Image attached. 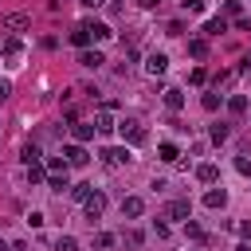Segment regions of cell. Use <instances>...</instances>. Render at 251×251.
I'll return each mask as SVG.
<instances>
[{
    "mask_svg": "<svg viewBox=\"0 0 251 251\" xmlns=\"http://www.w3.org/2000/svg\"><path fill=\"white\" fill-rule=\"evenodd\" d=\"M165 216L169 220H188V200H169L165 204Z\"/></svg>",
    "mask_w": 251,
    "mask_h": 251,
    "instance_id": "9",
    "label": "cell"
},
{
    "mask_svg": "<svg viewBox=\"0 0 251 251\" xmlns=\"http://www.w3.org/2000/svg\"><path fill=\"white\" fill-rule=\"evenodd\" d=\"M204 204H208V208H224V204H227V192H224V188H212V192L204 196Z\"/></svg>",
    "mask_w": 251,
    "mask_h": 251,
    "instance_id": "18",
    "label": "cell"
},
{
    "mask_svg": "<svg viewBox=\"0 0 251 251\" xmlns=\"http://www.w3.org/2000/svg\"><path fill=\"white\" fill-rule=\"evenodd\" d=\"M78 63H82V67H90V71H98V67L106 63V59H102L98 51H82V55H78Z\"/></svg>",
    "mask_w": 251,
    "mask_h": 251,
    "instance_id": "14",
    "label": "cell"
},
{
    "mask_svg": "<svg viewBox=\"0 0 251 251\" xmlns=\"http://www.w3.org/2000/svg\"><path fill=\"white\" fill-rule=\"evenodd\" d=\"M184 4V12H204V0H180Z\"/></svg>",
    "mask_w": 251,
    "mask_h": 251,
    "instance_id": "32",
    "label": "cell"
},
{
    "mask_svg": "<svg viewBox=\"0 0 251 251\" xmlns=\"http://www.w3.org/2000/svg\"><path fill=\"white\" fill-rule=\"evenodd\" d=\"M12 251H31V247H27V243H16V247H12Z\"/></svg>",
    "mask_w": 251,
    "mask_h": 251,
    "instance_id": "39",
    "label": "cell"
},
{
    "mask_svg": "<svg viewBox=\"0 0 251 251\" xmlns=\"http://www.w3.org/2000/svg\"><path fill=\"white\" fill-rule=\"evenodd\" d=\"M204 31H208V35H220V31H227V24H224V20H208Z\"/></svg>",
    "mask_w": 251,
    "mask_h": 251,
    "instance_id": "25",
    "label": "cell"
},
{
    "mask_svg": "<svg viewBox=\"0 0 251 251\" xmlns=\"http://www.w3.org/2000/svg\"><path fill=\"white\" fill-rule=\"evenodd\" d=\"M200 102H204V110H216V106H220V94H204Z\"/></svg>",
    "mask_w": 251,
    "mask_h": 251,
    "instance_id": "31",
    "label": "cell"
},
{
    "mask_svg": "<svg viewBox=\"0 0 251 251\" xmlns=\"http://www.w3.org/2000/svg\"><path fill=\"white\" fill-rule=\"evenodd\" d=\"M82 208H86V220L94 224V220H98V216L106 212V196H102V192H90V196L82 200Z\"/></svg>",
    "mask_w": 251,
    "mask_h": 251,
    "instance_id": "2",
    "label": "cell"
},
{
    "mask_svg": "<svg viewBox=\"0 0 251 251\" xmlns=\"http://www.w3.org/2000/svg\"><path fill=\"white\" fill-rule=\"evenodd\" d=\"M47 173H67V157H51L47 161Z\"/></svg>",
    "mask_w": 251,
    "mask_h": 251,
    "instance_id": "26",
    "label": "cell"
},
{
    "mask_svg": "<svg viewBox=\"0 0 251 251\" xmlns=\"http://www.w3.org/2000/svg\"><path fill=\"white\" fill-rule=\"evenodd\" d=\"M196 176H200L204 184H212V180L220 176V169H216V165H200V169H196Z\"/></svg>",
    "mask_w": 251,
    "mask_h": 251,
    "instance_id": "20",
    "label": "cell"
},
{
    "mask_svg": "<svg viewBox=\"0 0 251 251\" xmlns=\"http://www.w3.org/2000/svg\"><path fill=\"white\" fill-rule=\"evenodd\" d=\"M24 161L35 165V161H39V145H24Z\"/></svg>",
    "mask_w": 251,
    "mask_h": 251,
    "instance_id": "28",
    "label": "cell"
},
{
    "mask_svg": "<svg viewBox=\"0 0 251 251\" xmlns=\"http://www.w3.org/2000/svg\"><path fill=\"white\" fill-rule=\"evenodd\" d=\"M157 153H161V161H169V165H173V161H180V149H176L173 141H161V149H157Z\"/></svg>",
    "mask_w": 251,
    "mask_h": 251,
    "instance_id": "16",
    "label": "cell"
},
{
    "mask_svg": "<svg viewBox=\"0 0 251 251\" xmlns=\"http://www.w3.org/2000/svg\"><path fill=\"white\" fill-rule=\"evenodd\" d=\"M126 243L129 247H141V231H126Z\"/></svg>",
    "mask_w": 251,
    "mask_h": 251,
    "instance_id": "33",
    "label": "cell"
},
{
    "mask_svg": "<svg viewBox=\"0 0 251 251\" xmlns=\"http://www.w3.org/2000/svg\"><path fill=\"white\" fill-rule=\"evenodd\" d=\"M94 247H114V235H110V231H98V235H94Z\"/></svg>",
    "mask_w": 251,
    "mask_h": 251,
    "instance_id": "29",
    "label": "cell"
},
{
    "mask_svg": "<svg viewBox=\"0 0 251 251\" xmlns=\"http://www.w3.org/2000/svg\"><path fill=\"white\" fill-rule=\"evenodd\" d=\"M94 129H98V133H110V129H114V118H110V110H106V106L94 114Z\"/></svg>",
    "mask_w": 251,
    "mask_h": 251,
    "instance_id": "12",
    "label": "cell"
},
{
    "mask_svg": "<svg viewBox=\"0 0 251 251\" xmlns=\"http://www.w3.org/2000/svg\"><path fill=\"white\" fill-rule=\"evenodd\" d=\"M47 188H51V192H63V188H71V184H67V173H47Z\"/></svg>",
    "mask_w": 251,
    "mask_h": 251,
    "instance_id": "17",
    "label": "cell"
},
{
    "mask_svg": "<svg viewBox=\"0 0 251 251\" xmlns=\"http://www.w3.org/2000/svg\"><path fill=\"white\" fill-rule=\"evenodd\" d=\"M27 180H31V184H39V180H47V169H43L39 161H35V165H27Z\"/></svg>",
    "mask_w": 251,
    "mask_h": 251,
    "instance_id": "19",
    "label": "cell"
},
{
    "mask_svg": "<svg viewBox=\"0 0 251 251\" xmlns=\"http://www.w3.org/2000/svg\"><path fill=\"white\" fill-rule=\"evenodd\" d=\"M141 212H145V200H141V196H126V200H122V216H129V220H137Z\"/></svg>",
    "mask_w": 251,
    "mask_h": 251,
    "instance_id": "7",
    "label": "cell"
},
{
    "mask_svg": "<svg viewBox=\"0 0 251 251\" xmlns=\"http://www.w3.org/2000/svg\"><path fill=\"white\" fill-rule=\"evenodd\" d=\"M20 55H24V43H20V39H4V59H8L12 67H16Z\"/></svg>",
    "mask_w": 251,
    "mask_h": 251,
    "instance_id": "11",
    "label": "cell"
},
{
    "mask_svg": "<svg viewBox=\"0 0 251 251\" xmlns=\"http://www.w3.org/2000/svg\"><path fill=\"white\" fill-rule=\"evenodd\" d=\"M8 94H12V82H8V78H0V98H8Z\"/></svg>",
    "mask_w": 251,
    "mask_h": 251,
    "instance_id": "35",
    "label": "cell"
},
{
    "mask_svg": "<svg viewBox=\"0 0 251 251\" xmlns=\"http://www.w3.org/2000/svg\"><path fill=\"white\" fill-rule=\"evenodd\" d=\"M78 4H86V8H98V4H106V0H78Z\"/></svg>",
    "mask_w": 251,
    "mask_h": 251,
    "instance_id": "37",
    "label": "cell"
},
{
    "mask_svg": "<svg viewBox=\"0 0 251 251\" xmlns=\"http://www.w3.org/2000/svg\"><path fill=\"white\" fill-rule=\"evenodd\" d=\"M0 251H12V247H8V243H4V239H0Z\"/></svg>",
    "mask_w": 251,
    "mask_h": 251,
    "instance_id": "41",
    "label": "cell"
},
{
    "mask_svg": "<svg viewBox=\"0 0 251 251\" xmlns=\"http://www.w3.org/2000/svg\"><path fill=\"white\" fill-rule=\"evenodd\" d=\"M71 43H75V47H86V43H90V31H86L82 24H75V27H71Z\"/></svg>",
    "mask_w": 251,
    "mask_h": 251,
    "instance_id": "13",
    "label": "cell"
},
{
    "mask_svg": "<svg viewBox=\"0 0 251 251\" xmlns=\"http://www.w3.org/2000/svg\"><path fill=\"white\" fill-rule=\"evenodd\" d=\"M118 129H122V137H126L129 145H145V126H141V122H133V118H126V122H122Z\"/></svg>",
    "mask_w": 251,
    "mask_h": 251,
    "instance_id": "1",
    "label": "cell"
},
{
    "mask_svg": "<svg viewBox=\"0 0 251 251\" xmlns=\"http://www.w3.org/2000/svg\"><path fill=\"white\" fill-rule=\"evenodd\" d=\"M145 71H149L153 78H157V75H165V71H169V55H161V51H153V55L145 59Z\"/></svg>",
    "mask_w": 251,
    "mask_h": 251,
    "instance_id": "4",
    "label": "cell"
},
{
    "mask_svg": "<svg viewBox=\"0 0 251 251\" xmlns=\"http://www.w3.org/2000/svg\"><path fill=\"white\" fill-rule=\"evenodd\" d=\"M188 55L204 59V55H208V43H204V39H192V43H188Z\"/></svg>",
    "mask_w": 251,
    "mask_h": 251,
    "instance_id": "23",
    "label": "cell"
},
{
    "mask_svg": "<svg viewBox=\"0 0 251 251\" xmlns=\"http://www.w3.org/2000/svg\"><path fill=\"white\" fill-rule=\"evenodd\" d=\"M82 27L90 31V39H110V35H114V31H110L106 24H98V20H82Z\"/></svg>",
    "mask_w": 251,
    "mask_h": 251,
    "instance_id": "10",
    "label": "cell"
},
{
    "mask_svg": "<svg viewBox=\"0 0 251 251\" xmlns=\"http://www.w3.org/2000/svg\"><path fill=\"white\" fill-rule=\"evenodd\" d=\"M184 231H188L192 239H204V231H200V224H192V220H184Z\"/></svg>",
    "mask_w": 251,
    "mask_h": 251,
    "instance_id": "30",
    "label": "cell"
},
{
    "mask_svg": "<svg viewBox=\"0 0 251 251\" xmlns=\"http://www.w3.org/2000/svg\"><path fill=\"white\" fill-rule=\"evenodd\" d=\"M63 157H67V165H75V169H82V165H86V161H90V157H86V149H82V145H67V149H63Z\"/></svg>",
    "mask_w": 251,
    "mask_h": 251,
    "instance_id": "6",
    "label": "cell"
},
{
    "mask_svg": "<svg viewBox=\"0 0 251 251\" xmlns=\"http://www.w3.org/2000/svg\"><path fill=\"white\" fill-rule=\"evenodd\" d=\"M235 169H239V173H251V161H247V157H239V161H235Z\"/></svg>",
    "mask_w": 251,
    "mask_h": 251,
    "instance_id": "34",
    "label": "cell"
},
{
    "mask_svg": "<svg viewBox=\"0 0 251 251\" xmlns=\"http://www.w3.org/2000/svg\"><path fill=\"white\" fill-rule=\"evenodd\" d=\"M165 106H169V110H173V114H176V110H180V106H184V94H180V90H176V86H173V90H165Z\"/></svg>",
    "mask_w": 251,
    "mask_h": 251,
    "instance_id": "15",
    "label": "cell"
},
{
    "mask_svg": "<svg viewBox=\"0 0 251 251\" xmlns=\"http://www.w3.org/2000/svg\"><path fill=\"white\" fill-rule=\"evenodd\" d=\"M239 231H243V235H247V239H251V220H247V224H243V227H239Z\"/></svg>",
    "mask_w": 251,
    "mask_h": 251,
    "instance_id": "38",
    "label": "cell"
},
{
    "mask_svg": "<svg viewBox=\"0 0 251 251\" xmlns=\"http://www.w3.org/2000/svg\"><path fill=\"white\" fill-rule=\"evenodd\" d=\"M4 27L24 31V27H31V16H24V12H8V16H4Z\"/></svg>",
    "mask_w": 251,
    "mask_h": 251,
    "instance_id": "8",
    "label": "cell"
},
{
    "mask_svg": "<svg viewBox=\"0 0 251 251\" xmlns=\"http://www.w3.org/2000/svg\"><path fill=\"white\" fill-rule=\"evenodd\" d=\"M55 251H78L75 235H59V239H55Z\"/></svg>",
    "mask_w": 251,
    "mask_h": 251,
    "instance_id": "22",
    "label": "cell"
},
{
    "mask_svg": "<svg viewBox=\"0 0 251 251\" xmlns=\"http://www.w3.org/2000/svg\"><path fill=\"white\" fill-rule=\"evenodd\" d=\"M126 161H129V149H122V145H110V149H102V165L118 169V165H126Z\"/></svg>",
    "mask_w": 251,
    "mask_h": 251,
    "instance_id": "3",
    "label": "cell"
},
{
    "mask_svg": "<svg viewBox=\"0 0 251 251\" xmlns=\"http://www.w3.org/2000/svg\"><path fill=\"white\" fill-rule=\"evenodd\" d=\"M243 71H251V51H247V59H243Z\"/></svg>",
    "mask_w": 251,
    "mask_h": 251,
    "instance_id": "40",
    "label": "cell"
},
{
    "mask_svg": "<svg viewBox=\"0 0 251 251\" xmlns=\"http://www.w3.org/2000/svg\"><path fill=\"white\" fill-rule=\"evenodd\" d=\"M227 133H231V129H227L224 122H216V126H212V141H216V145H220V141H227Z\"/></svg>",
    "mask_w": 251,
    "mask_h": 251,
    "instance_id": "24",
    "label": "cell"
},
{
    "mask_svg": "<svg viewBox=\"0 0 251 251\" xmlns=\"http://www.w3.org/2000/svg\"><path fill=\"white\" fill-rule=\"evenodd\" d=\"M227 110H231V114H243V110H247V98H243V94H231V98H227Z\"/></svg>",
    "mask_w": 251,
    "mask_h": 251,
    "instance_id": "21",
    "label": "cell"
},
{
    "mask_svg": "<svg viewBox=\"0 0 251 251\" xmlns=\"http://www.w3.org/2000/svg\"><path fill=\"white\" fill-rule=\"evenodd\" d=\"M141 8H157V4H165V0H137Z\"/></svg>",
    "mask_w": 251,
    "mask_h": 251,
    "instance_id": "36",
    "label": "cell"
},
{
    "mask_svg": "<svg viewBox=\"0 0 251 251\" xmlns=\"http://www.w3.org/2000/svg\"><path fill=\"white\" fill-rule=\"evenodd\" d=\"M90 192H94V184H75V188H71V196H75V200H86Z\"/></svg>",
    "mask_w": 251,
    "mask_h": 251,
    "instance_id": "27",
    "label": "cell"
},
{
    "mask_svg": "<svg viewBox=\"0 0 251 251\" xmlns=\"http://www.w3.org/2000/svg\"><path fill=\"white\" fill-rule=\"evenodd\" d=\"M71 133H75V141L82 145V141H90L98 129H94V122H78V118H75V122H71Z\"/></svg>",
    "mask_w": 251,
    "mask_h": 251,
    "instance_id": "5",
    "label": "cell"
}]
</instances>
